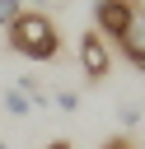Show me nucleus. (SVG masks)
Returning a JSON list of instances; mask_svg holds the SVG:
<instances>
[{"mask_svg":"<svg viewBox=\"0 0 145 149\" xmlns=\"http://www.w3.org/2000/svg\"><path fill=\"white\" fill-rule=\"evenodd\" d=\"M5 37H9V47L23 56V61H56L61 56V28H56V19L47 14V9H23L9 28H5Z\"/></svg>","mask_w":145,"mask_h":149,"instance_id":"nucleus-1","label":"nucleus"},{"mask_svg":"<svg viewBox=\"0 0 145 149\" xmlns=\"http://www.w3.org/2000/svg\"><path fill=\"white\" fill-rule=\"evenodd\" d=\"M108 70H112V51H108V42L89 28V33H80V74L89 79V84H98V79H108Z\"/></svg>","mask_w":145,"mask_h":149,"instance_id":"nucleus-2","label":"nucleus"},{"mask_svg":"<svg viewBox=\"0 0 145 149\" xmlns=\"http://www.w3.org/2000/svg\"><path fill=\"white\" fill-rule=\"evenodd\" d=\"M131 5H136V0H94V33H98L103 42H117Z\"/></svg>","mask_w":145,"mask_h":149,"instance_id":"nucleus-3","label":"nucleus"},{"mask_svg":"<svg viewBox=\"0 0 145 149\" xmlns=\"http://www.w3.org/2000/svg\"><path fill=\"white\" fill-rule=\"evenodd\" d=\"M117 47L126 51V61H131V65H136V61H145V0H136V5H131L126 23H122V33H117Z\"/></svg>","mask_w":145,"mask_h":149,"instance_id":"nucleus-4","label":"nucleus"},{"mask_svg":"<svg viewBox=\"0 0 145 149\" xmlns=\"http://www.w3.org/2000/svg\"><path fill=\"white\" fill-rule=\"evenodd\" d=\"M14 88L28 98V107H37V112H47V107H51V93H47V88H42L33 74H19V79H14Z\"/></svg>","mask_w":145,"mask_h":149,"instance_id":"nucleus-5","label":"nucleus"},{"mask_svg":"<svg viewBox=\"0 0 145 149\" xmlns=\"http://www.w3.org/2000/svg\"><path fill=\"white\" fill-rule=\"evenodd\" d=\"M0 102H5V112H9V116H28V112H33V107H28V98H23L19 88H5V93H0Z\"/></svg>","mask_w":145,"mask_h":149,"instance_id":"nucleus-6","label":"nucleus"},{"mask_svg":"<svg viewBox=\"0 0 145 149\" xmlns=\"http://www.w3.org/2000/svg\"><path fill=\"white\" fill-rule=\"evenodd\" d=\"M51 102H56L61 112H80V93H75V88H56V93H51Z\"/></svg>","mask_w":145,"mask_h":149,"instance_id":"nucleus-7","label":"nucleus"},{"mask_svg":"<svg viewBox=\"0 0 145 149\" xmlns=\"http://www.w3.org/2000/svg\"><path fill=\"white\" fill-rule=\"evenodd\" d=\"M19 14H23V5H19V0H0V28H9Z\"/></svg>","mask_w":145,"mask_h":149,"instance_id":"nucleus-8","label":"nucleus"},{"mask_svg":"<svg viewBox=\"0 0 145 149\" xmlns=\"http://www.w3.org/2000/svg\"><path fill=\"white\" fill-rule=\"evenodd\" d=\"M117 116H122V126H126V130H131V126H140V102H122V112H117Z\"/></svg>","mask_w":145,"mask_h":149,"instance_id":"nucleus-9","label":"nucleus"},{"mask_svg":"<svg viewBox=\"0 0 145 149\" xmlns=\"http://www.w3.org/2000/svg\"><path fill=\"white\" fill-rule=\"evenodd\" d=\"M98 149H136V140H131V135H108Z\"/></svg>","mask_w":145,"mask_h":149,"instance_id":"nucleus-10","label":"nucleus"},{"mask_svg":"<svg viewBox=\"0 0 145 149\" xmlns=\"http://www.w3.org/2000/svg\"><path fill=\"white\" fill-rule=\"evenodd\" d=\"M47 149H75V144H70V140H51Z\"/></svg>","mask_w":145,"mask_h":149,"instance_id":"nucleus-11","label":"nucleus"},{"mask_svg":"<svg viewBox=\"0 0 145 149\" xmlns=\"http://www.w3.org/2000/svg\"><path fill=\"white\" fill-rule=\"evenodd\" d=\"M136 70H140V74H145V61H136Z\"/></svg>","mask_w":145,"mask_h":149,"instance_id":"nucleus-12","label":"nucleus"},{"mask_svg":"<svg viewBox=\"0 0 145 149\" xmlns=\"http://www.w3.org/2000/svg\"><path fill=\"white\" fill-rule=\"evenodd\" d=\"M0 149H9V144H5V140H0Z\"/></svg>","mask_w":145,"mask_h":149,"instance_id":"nucleus-13","label":"nucleus"}]
</instances>
